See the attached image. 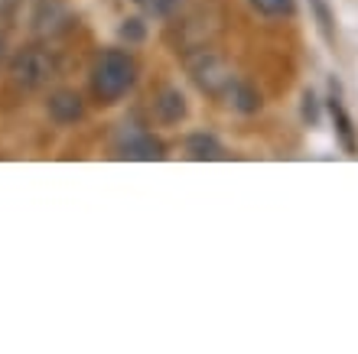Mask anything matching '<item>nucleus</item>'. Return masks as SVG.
<instances>
[{
	"label": "nucleus",
	"instance_id": "1",
	"mask_svg": "<svg viewBox=\"0 0 358 354\" xmlns=\"http://www.w3.org/2000/svg\"><path fill=\"white\" fill-rule=\"evenodd\" d=\"M137 82V62L134 56H127L124 49H108L98 56L92 72V91L101 104H114L121 101L124 94L134 88Z\"/></svg>",
	"mask_w": 358,
	"mask_h": 354
},
{
	"label": "nucleus",
	"instance_id": "2",
	"mask_svg": "<svg viewBox=\"0 0 358 354\" xmlns=\"http://www.w3.org/2000/svg\"><path fill=\"white\" fill-rule=\"evenodd\" d=\"M52 75H56V59L39 46L20 49L17 56L10 59V78H13L20 88H27V91H36V88L49 84Z\"/></svg>",
	"mask_w": 358,
	"mask_h": 354
},
{
	"label": "nucleus",
	"instance_id": "3",
	"mask_svg": "<svg viewBox=\"0 0 358 354\" xmlns=\"http://www.w3.org/2000/svg\"><path fill=\"white\" fill-rule=\"evenodd\" d=\"M192 78H196V84L208 94L228 91V84L235 82L231 72H228V66L215 56H199V62H192Z\"/></svg>",
	"mask_w": 358,
	"mask_h": 354
},
{
	"label": "nucleus",
	"instance_id": "4",
	"mask_svg": "<svg viewBox=\"0 0 358 354\" xmlns=\"http://www.w3.org/2000/svg\"><path fill=\"white\" fill-rule=\"evenodd\" d=\"M46 111H49V117H52L56 124L69 127V124H78L82 117H85V104H82V98H78L76 91H69V88H59V91L49 94Z\"/></svg>",
	"mask_w": 358,
	"mask_h": 354
},
{
	"label": "nucleus",
	"instance_id": "5",
	"mask_svg": "<svg viewBox=\"0 0 358 354\" xmlns=\"http://www.w3.org/2000/svg\"><path fill=\"white\" fill-rule=\"evenodd\" d=\"M326 108H329L332 127H336V133H339V140H342V147H345V153H349V156H358L355 124H352L349 111H345V104H342V98H339V84H336V82H332V94H329V101H326Z\"/></svg>",
	"mask_w": 358,
	"mask_h": 354
},
{
	"label": "nucleus",
	"instance_id": "6",
	"mask_svg": "<svg viewBox=\"0 0 358 354\" xmlns=\"http://www.w3.org/2000/svg\"><path fill=\"white\" fill-rule=\"evenodd\" d=\"M153 111H157V121L173 127V124H179L186 117V98H182L179 88H163L157 94V101H153Z\"/></svg>",
	"mask_w": 358,
	"mask_h": 354
},
{
	"label": "nucleus",
	"instance_id": "7",
	"mask_svg": "<svg viewBox=\"0 0 358 354\" xmlns=\"http://www.w3.org/2000/svg\"><path fill=\"white\" fill-rule=\"evenodd\" d=\"M121 156H127V159H163L166 156V147H163L157 137H150V133H131V137L121 143Z\"/></svg>",
	"mask_w": 358,
	"mask_h": 354
},
{
	"label": "nucleus",
	"instance_id": "8",
	"mask_svg": "<svg viewBox=\"0 0 358 354\" xmlns=\"http://www.w3.org/2000/svg\"><path fill=\"white\" fill-rule=\"evenodd\" d=\"M66 23V3L62 0H36L33 10V29L36 33H56Z\"/></svg>",
	"mask_w": 358,
	"mask_h": 354
},
{
	"label": "nucleus",
	"instance_id": "9",
	"mask_svg": "<svg viewBox=\"0 0 358 354\" xmlns=\"http://www.w3.org/2000/svg\"><path fill=\"white\" fill-rule=\"evenodd\" d=\"M225 94H228V101H231V108L241 111V114H257L261 108H264L261 91H257L255 84H248V82H231Z\"/></svg>",
	"mask_w": 358,
	"mask_h": 354
},
{
	"label": "nucleus",
	"instance_id": "10",
	"mask_svg": "<svg viewBox=\"0 0 358 354\" xmlns=\"http://www.w3.org/2000/svg\"><path fill=\"white\" fill-rule=\"evenodd\" d=\"M186 153H189V159H222L225 156L222 143H218L212 133H192L186 140Z\"/></svg>",
	"mask_w": 358,
	"mask_h": 354
},
{
	"label": "nucleus",
	"instance_id": "11",
	"mask_svg": "<svg viewBox=\"0 0 358 354\" xmlns=\"http://www.w3.org/2000/svg\"><path fill=\"white\" fill-rule=\"evenodd\" d=\"M251 7L264 17H290L293 13V0H251Z\"/></svg>",
	"mask_w": 358,
	"mask_h": 354
},
{
	"label": "nucleus",
	"instance_id": "12",
	"mask_svg": "<svg viewBox=\"0 0 358 354\" xmlns=\"http://www.w3.org/2000/svg\"><path fill=\"white\" fill-rule=\"evenodd\" d=\"M310 3H313V13H316V23H320L322 36L332 43V10H329V3H326V0H310Z\"/></svg>",
	"mask_w": 358,
	"mask_h": 354
},
{
	"label": "nucleus",
	"instance_id": "13",
	"mask_svg": "<svg viewBox=\"0 0 358 354\" xmlns=\"http://www.w3.org/2000/svg\"><path fill=\"white\" fill-rule=\"evenodd\" d=\"M137 3H141L150 17H170V13L179 7V3H182V0H137Z\"/></svg>",
	"mask_w": 358,
	"mask_h": 354
},
{
	"label": "nucleus",
	"instance_id": "14",
	"mask_svg": "<svg viewBox=\"0 0 358 354\" xmlns=\"http://www.w3.org/2000/svg\"><path fill=\"white\" fill-rule=\"evenodd\" d=\"M143 36H147V29H143L141 20H124V27H121V39H127V43H141Z\"/></svg>",
	"mask_w": 358,
	"mask_h": 354
},
{
	"label": "nucleus",
	"instance_id": "15",
	"mask_svg": "<svg viewBox=\"0 0 358 354\" xmlns=\"http://www.w3.org/2000/svg\"><path fill=\"white\" fill-rule=\"evenodd\" d=\"M303 117L310 124H320V104H316V94L313 91L303 94Z\"/></svg>",
	"mask_w": 358,
	"mask_h": 354
},
{
	"label": "nucleus",
	"instance_id": "16",
	"mask_svg": "<svg viewBox=\"0 0 358 354\" xmlns=\"http://www.w3.org/2000/svg\"><path fill=\"white\" fill-rule=\"evenodd\" d=\"M3 49H7V43H3V36H0V56H3Z\"/></svg>",
	"mask_w": 358,
	"mask_h": 354
}]
</instances>
